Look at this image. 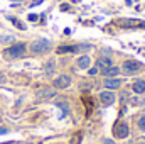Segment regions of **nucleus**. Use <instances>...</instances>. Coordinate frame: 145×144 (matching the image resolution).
Listing matches in <instances>:
<instances>
[{
    "mask_svg": "<svg viewBox=\"0 0 145 144\" xmlns=\"http://www.w3.org/2000/svg\"><path fill=\"white\" fill-rule=\"evenodd\" d=\"M52 85H54V88H57V90L68 88V87L71 85V76H69V75H59L57 78H54Z\"/></svg>",
    "mask_w": 145,
    "mask_h": 144,
    "instance_id": "3",
    "label": "nucleus"
},
{
    "mask_svg": "<svg viewBox=\"0 0 145 144\" xmlns=\"http://www.w3.org/2000/svg\"><path fill=\"white\" fill-rule=\"evenodd\" d=\"M61 10H69V5H68V3H63V5H61Z\"/></svg>",
    "mask_w": 145,
    "mask_h": 144,
    "instance_id": "26",
    "label": "nucleus"
},
{
    "mask_svg": "<svg viewBox=\"0 0 145 144\" xmlns=\"http://www.w3.org/2000/svg\"><path fill=\"white\" fill-rule=\"evenodd\" d=\"M29 20H32V22L37 20V15H36V14H31V15H29Z\"/></svg>",
    "mask_w": 145,
    "mask_h": 144,
    "instance_id": "25",
    "label": "nucleus"
},
{
    "mask_svg": "<svg viewBox=\"0 0 145 144\" xmlns=\"http://www.w3.org/2000/svg\"><path fill=\"white\" fill-rule=\"evenodd\" d=\"M54 70H56V61H54V59H49V61L44 65V71H46V75H51Z\"/></svg>",
    "mask_w": 145,
    "mask_h": 144,
    "instance_id": "14",
    "label": "nucleus"
},
{
    "mask_svg": "<svg viewBox=\"0 0 145 144\" xmlns=\"http://www.w3.org/2000/svg\"><path fill=\"white\" fill-rule=\"evenodd\" d=\"M116 24L121 26V27H145V24L140 22V20H125V19H118Z\"/></svg>",
    "mask_w": 145,
    "mask_h": 144,
    "instance_id": "7",
    "label": "nucleus"
},
{
    "mask_svg": "<svg viewBox=\"0 0 145 144\" xmlns=\"http://www.w3.org/2000/svg\"><path fill=\"white\" fill-rule=\"evenodd\" d=\"M0 134H7V129L5 127H0Z\"/></svg>",
    "mask_w": 145,
    "mask_h": 144,
    "instance_id": "28",
    "label": "nucleus"
},
{
    "mask_svg": "<svg viewBox=\"0 0 145 144\" xmlns=\"http://www.w3.org/2000/svg\"><path fill=\"white\" fill-rule=\"evenodd\" d=\"M76 63H78V68H81V70H88L89 65H91V58L84 54V56H79Z\"/></svg>",
    "mask_w": 145,
    "mask_h": 144,
    "instance_id": "9",
    "label": "nucleus"
},
{
    "mask_svg": "<svg viewBox=\"0 0 145 144\" xmlns=\"http://www.w3.org/2000/svg\"><path fill=\"white\" fill-rule=\"evenodd\" d=\"M100 102L103 104V105H111L113 102H115V95H113V92L111 90H105V92H101L100 93Z\"/></svg>",
    "mask_w": 145,
    "mask_h": 144,
    "instance_id": "5",
    "label": "nucleus"
},
{
    "mask_svg": "<svg viewBox=\"0 0 145 144\" xmlns=\"http://www.w3.org/2000/svg\"><path fill=\"white\" fill-rule=\"evenodd\" d=\"M51 48H52L51 41H47V39H37L31 44V51L34 54H46V53L51 51Z\"/></svg>",
    "mask_w": 145,
    "mask_h": 144,
    "instance_id": "2",
    "label": "nucleus"
},
{
    "mask_svg": "<svg viewBox=\"0 0 145 144\" xmlns=\"http://www.w3.org/2000/svg\"><path fill=\"white\" fill-rule=\"evenodd\" d=\"M98 71H100V70H98L96 66H93V68H89V70H88V73H89L91 76H93V75H96V73H98Z\"/></svg>",
    "mask_w": 145,
    "mask_h": 144,
    "instance_id": "23",
    "label": "nucleus"
},
{
    "mask_svg": "<svg viewBox=\"0 0 145 144\" xmlns=\"http://www.w3.org/2000/svg\"><path fill=\"white\" fill-rule=\"evenodd\" d=\"M121 81L118 78H105V87L106 90H115V88H120Z\"/></svg>",
    "mask_w": 145,
    "mask_h": 144,
    "instance_id": "10",
    "label": "nucleus"
},
{
    "mask_svg": "<svg viewBox=\"0 0 145 144\" xmlns=\"http://www.w3.org/2000/svg\"><path fill=\"white\" fill-rule=\"evenodd\" d=\"M110 66H111V59H110V58H100V59L96 61V68L101 70V71L106 70V68H110Z\"/></svg>",
    "mask_w": 145,
    "mask_h": 144,
    "instance_id": "11",
    "label": "nucleus"
},
{
    "mask_svg": "<svg viewBox=\"0 0 145 144\" xmlns=\"http://www.w3.org/2000/svg\"><path fill=\"white\" fill-rule=\"evenodd\" d=\"M8 20H10V22H12V24H14L15 27H19L20 31H24V29H25V26H24V24H22V22H20L19 19H15V17H8Z\"/></svg>",
    "mask_w": 145,
    "mask_h": 144,
    "instance_id": "17",
    "label": "nucleus"
},
{
    "mask_svg": "<svg viewBox=\"0 0 145 144\" xmlns=\"http://www.w3.org/2000/svg\"><path fill=\"white\" fill-rule=\"evenodd\" d=\"M78 143H81V134H76V136L72 137V143L71 144H78Z\"/></svg>",
    "mask_w": 145,
    "mask_h": 144,
    "instance_id": "22",
    "label": "nucleus"
},
{
    "mask_svg": "<svg viewBox=\"0 0 145 144\" xmlns=\"http://www.w3.org/2000/svg\"><path fill=\"white\" fill-rule=\"evenodd\" d=\"M115 136L120 137V139H125L128 136V126L127 124H116L115 127Z\"/></svg>",
    "mask_w": 145,
    "mask_h": 144,
    "instance_id": "8",
    "label": "nucleus"
},
{
    "mask_svg": "<svg viewBox=\"0 0 145 144\" xmlns=\"http://www.w3.org/2000/svg\"><path fill=\"white\" fill-rule=\"evenodd\" d=\"M121 70L127 73V75H132V73H137L140 70V63L138 61H133V59H127L121 66Z\"/></svg>",
    "mask_w": 145,
    "mask_h": 144,
    "instance_id": "4",
    "label": "nucleus"
},
{
    "mask_svg": "<svg viewBox=\"0 0 145 144\" xmlns=\"http://www.w3.org/2000/svg\"><path fill=\"white\" fill-rule=\"evenodd\" d=\"M132 90H133L135 93H144L145 92V81L144 80H137V81H133V83H132Z\"/></svg>",
    "mask_w": 145,
    "mask_h": 144,
    "instance_id": "12",
    "label": "nucleus"
},
{
    "mask_svg": "<svg viewBox=\"0 0 145 144\" xmlns=\"http://www.w3.org/2000/svg\"><path fill=\"white\" fill-rule=\"evenodd\" d=\"M42 3V0H34L32 3H31V7H36V5H40Z\"/></svg>",
    "mask_w": 145,
    "mask_h": 144,
    "instance_id": "24",
    "label": "nucleus"
},
{
    "mask_svg": "<svg viewBox=\"0 0 145 144\" xmlns=\"http://www.w3.org/2000/svg\"><path fill=\"white\" fill-rule=\"evenodd\" d=\"M103 144H115V143H113L111 139H105V141H103Z\"/></svg>",
    "mask_w": 145,
    "mask_h": 144,
    "instance_id": "27",
    "label": "nucleus"
},
{
    "mask_svg": "<svg viewBox=\"0 0 145 144\" xmlns=\"http://www.w3.org/2000/svg\"><path fill=\"white\" fill-rule=\"evenodd\" d=\"M56 107H59L64 114H68L69 112V107H68V104L66 102H63V100H56Z\"/></svg>",
    "mask_w": 145,
    "mask_h": 144,
    "instance_id": "18",
    "label": "nucleus"
},
{
    "mask_svg": "<svg viewBox=\"0 0 145 144\" xmlns=\"http://www.w3.org/2000/svg\"><path fill=\"white\" fill-rule=\"evenodd\" d=\"M56 51H57V54H64V53H74V46H59Z\"/></svg>",
    "mask_w": 145,
    "mask_h": 144,
    "instance_id": "16",
    "label": "nucleus"
},
{
    "mask_svg": "<svg viewBox=\"0 0 145 144\" xmlns=\"http://www.w3.org/2000/svg\"><path fill=\"white\" fill-rule=\"evenodd\" d=\"M91 49V44H76L74 46V53H86Z\"/></svg>",
    "mask_w": 145,
    "mask_h": 144,
    "instance_id": "15",
    "label": "nucleus"
},
{
    "mask_svg": "<svg viewBox=\"0 0 145 144\" xmlns=\"http://www.w3.org/2000/svg\"><path fill=\"white\" fill-rule=\"evenodd\" d=\"M36 97L40 98V100H44V98H54L56 97V90L54 88H40V90H37Z\"/></svg>",
    "mask_w": 145,
    "mask_h": 144,
    "instance_id": "6",
    "label": "nucleus"
},
{
    "mask_svg": "<svg viewBox=\"0 0 145 144\" xmlns=\"http://www.w3.org/2000/svg\"><path fill=\"white\" fill-rule=\"evenodd\" d=\"M14 42V36H0V44H10Z\"/></svg>",
    "mask_w": 145,
    "mask_h": 144,
    "instance_id": "19",
    "label": "nucleus"
},
{
    "mask_svg": "<svg viewBox=\"0 0 145 144\" xmlns=\"http://www.w3.org/2000/svg\"><path fill=\"white\" fill-rule=\"evenodd\" d=\"M138 127H140L142 131H145V115H144V117H140V119H138Z\"/></svg>",
    "mask_w": 145,
    "mask_h": 144,
    "instance_id": "21",
    "label": "nucleus"
},
{
    "mask_svg": "<svg viewBox=\"0 0 145 144\" xmlns=\"http://www.w3.org/2000/svg\"><path fill=\"white\" fill-rule=\"evenodd\" d=\"M103 75H105V78H115L118 73H120V68H116V66H110L106 70H103Z\"/></svg>",
    "mask_w": 145,
    "mask_h": 144,
    "instance_id": "13",
    "label": "nucleus"
},
{
    "mask_svg": "<svg viewBox=\"0 0 145 144\" xmlns=\"http://www.w3.org/2000/svg\"><path fill=\"white\" fill-rule=\"evenodd\" d=\"M132 105H142L144 104V100L142 98H138V97H135V98H132V102H130Z\"/></svg>",
    "mask_w": 145,
    "mask_h": 144,
    "instance_id": "20",
    "label": "nucleus"
},
{
    "mask_svg": "<svg viewBox=\"0 0 145 144\" xmlns=\"http://www.w3.org/2000/svg\"><path fill=\"white\" fill-rule=\"evenodd\" d=\"M27 51V46L24 42H17V44H12L10 48L3 49V58L7 59H15V58H22Z\"/></svg>",
    "mask_w": 145,
    "mask_h": 144,
    "instance_id": "1",
    "label": "nucleus"
}]
</instances>
